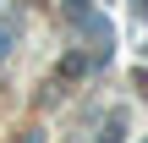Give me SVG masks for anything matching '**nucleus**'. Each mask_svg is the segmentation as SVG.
Wrapping results in <instances>:
<instances>
[{
  "label": "nucleus",
  "mask_w": 148,
  "mask_h": 143,
  "mask_svg": "<svg viewBox=\"0 0 148 143\" xmlns=\"http://www.w3.org/2000/svg\"><path fill=\"white\" fill-rule=\"evenodd\" d=\"M143 11H148V0H143Z\"/></svg>",
  "instance_id": "1"
}]
</instances>
